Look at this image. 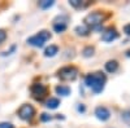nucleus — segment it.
I'll return each instance as SVG.
<instances>
[{
	"mask_svg": "<svg viewBox=\"0 0 130 128\" xmlns=\"http://www.w3.org/2000/svg\"><path fill=\"white\" fill-rule=\"evenodd\" d=\"M86 84L95 92L99 93L103 91L104 88V83H105V75L103 72H95V74H90V75L86 76L85 79Z\"/></svg>",
	"mask_w": 130,
	"mask_h": 128,
	"instance_id": "f257e3e1",
	"label": "nucleus"
},
{
	"mask_svg": "<svg viewBox=\"0 0 130 128\" xmlns=\"http://www.w3.org/2000/svg\"><path fill=\"white\" fill-rule=\"evenodd\" d=\"M78 75V70L73 66H65L59 70V78L62 80H74Z\"/></svg>",
	"mask_w": 130,
	"mask_h": 128,
	"instance_id": "20e7f679",
	"label": "nucleus"
},
{
	"mask_svg": "<svg viewBox=\"0 0 130 128\" xmlns=\"http://www.w3.org/2000/svg\"><path fill=\"white\" fill-rule=\"evenodd\" d=\"M78 111H85V106H83V105L78 106Z\"/></svg>",
	"mask_w": 130,
	"mask_h": 128,
	"instance_id": "4be33fe9",
	"label": "nucleus"
},
{
	"mask_svg": "<svg viewBox=\"0 0 130 128\" xmlns=\"http://www.w3.org/2000/svg\"><path fill=\"white\" fill-rule=\"evenodd\" d=\"M0 128H13L10 123H0Z\"/></svg>",
	"mask_w": 130,
	"mask_h": 128,
	"instance_id": "aec40b11",
	"label": "nucleus"
},
{
	"mask_svg": "<svg viewBox=\"0 0 130 128\" xmlns=\"http://www.w3.org/2000/svg\"><path fill=\"white\" fill-rule=\"evenodd\" d=\"M95 115L98 116V119H100V120H108L111 114H109V110H108L107 108L99 106V108L95 109Z\"/></svg>",
	"mask_w": 130,
	"mask_h": 128,
	"instance_id": "0eeeda50",
	"label": "nucleus"
},
{
	"mask_svg": "<svg viewBox=\"0 0 130 128\" xmlns=\"http://www.w3.org/2000/svg\"><path fill=\"white\" fill-rule=\"evenodd\" d=\"M59 105H60L59 98H50V100L46 102V106H47L48 109H56Z\"/></svg>",
	"mask_w": 130,
	"mask_h": 128,
	"instance_id": "f8f14e48",
	"label": "nucleus"
},
{
	"mask_svg": "<svg viewBox=\"0 0 130 128\" xmlns=\"http://www.w3.org/2000/svg\"><path fill=\"white\" fill-rule=\"evenodd\" d=\"M57 52H59V48H57L56 45H50V47L44 50V56H46V57H52V56H55Z\"/></svg>",
	"mask_w": 130,
	"mask_h": 128,
	"instance_id": "9d476101",
	"label": "nucleus"
},
{
	"mask_svg": "<svg viewBox=\"0 0 130 128\" xmlns=\"http://www.w3.org/2000/svg\"><path fill=\"white\" fill-rule=\"evenodd\" d=\"M117 38H118V34H117V31L113 30V29H108L105 33L103 34V36H102V39H103L104 41H107V43L113 41V40H116Z\"/></svg>",
	"mask_w": 130,
	"mask_h": 128,
	"instance_id": "6e6552de",
	"label": "nucleus"
},
{
	"mask_svg": "<svg viewBox=\"0 0 130 128\" xmlns=\"http://www.w3.org/2000/svg\"><path fill=\"white\" fill-rule=\"evenodd\" d=\"M124 31H125L126 35H130V23H127V25L124 27Z\"/></svg>",
	"mask_w": 130,
	"mask_h": 128,
	"instance_id": "412c9836",
	"label": "nucleus"
},
{
	"mask_svg": "<svg viewBox=\"0 0 130 128\" xmlns=\"http://www.w3.org/2000/svg\"><path fill=\"white\" fill-rule=\"evenodd\" d=\"M5 38H7V33L4 30H0V43H3L5 40Z\"/></svg>",
	"mask_w": 130,
	"mask_h": 128,
	"instance_id": "6ab92c4d",
	"label": "nucleus"
},
{
	"mask_svg": "<svg viewBox=\"0 0 130 128\" xmlns=\"http://www.w3.org/2000/svg\"><path fill=\"white\" fill-rule=\"evenodd\" d=\"M51 119V115H48V114H42V116H40V120L42 122H47V120H50Z\"/></svg>",
	"mask_w": 130,
	"mask_h": 128,
	"instance_id": "a211bd4d",
	"label": "nucleus"
},
{
	"mask_svg": "<svg viewBox=\"0 0 130 128\" xmlns=\"http://www.w3.org/2000/svg\"><path fill=\"white\" fill-rule=\"evenodd\" d=\"M75 31H77V34H79V35H87V34L90 33V30H89V27L86 26V25L78 26L77 29H75Z\"/></svg>",
	"mask_w": 130,
	"mask_h": 128,
	"instance_id": "4468645a",
	"label": "nucleus"
},
{
	"mask_svg": "<svg viewBox=\"0 0 130 128\" xmlns=\"http://www.w3.org/2000/svg\"><path fill=\"white\" fill-rule=\"evenodd\" d=\"M31 93L34 94L35 98H42L46 94V87L43 84H32L31 85Z\"/></svg>",
	"mask_w": 130,
	"mask_h": 128,
	"instance_id": "423d86ee",
	"label": "nucleus"
},
{
	"mask_svg": "<svg viewBox=\"0 0 130 128\" xmlns=\"http://www.w3.org/2000/svg\"><path fill=\"white\" fill-rule=\"evenodd\" d=\"M51 38V34L48 33V31H46V30H43V31H40V33H38V34H35L34 36H31V38H29L27 39V43L30 45H32V47H43V44L48 40Z\"/></svg>",
	"mask_w": 130,
	"mask_h": 128,
	"instance_id": "7ed1b4c3",
	"label": "nucleus"
},
{
	"mask_svg": "<svg viewBox=\"0 0 130 128\" xmlns=\"http://www.w3.org/2000/svg\"><path fill=\"white\" fill-rule=\"evenodd\" d=\"M53 29H55L56 33H62V31L67 30V22H64V21H61V22H56L55 25H53Z\"/></svg>",
	"mask_w": 130,
	"mask_h": 128,
	"instance_id": "ddd939ff",
	"label": "nucleus"
},
{
	"mask_svg": "<svg viewBox=\"0 0 130 128\" xmlns=\"http://www.w3.org/2000/svg\"><path fill=\"white\" fill-rule=\"evenodd\" d=\"M53 5V2L52 0H43V2H39V7L43 8V9H46V8H50Z\"/></svg>",
	"mask_w": 130,
	"mask_h": 128,
	"instance_id": "2eb2a0df",
	"label": "nucleus"
},
{
	"mask_svg": "<svg viewBox=\"0 0 130 128\" xmlns=\"http://www.w3.org/2000/svg\"><path fill=\"white\" fill-rule=\"evenodd\" d=\"M92 55H94V48L87 47V48L83 49V56H85V57H90V56H92Z\"/></svg>",
	"mask_w": 130,
	"mask_h": 128,
	"instance_id": "dca6fc26",
	"label": "nucleus"
},
{
	"mask_svg": "<svg viewBox=\"0 0 130 128\" xmlns=\"http://www.w3.org/2000/svg\"><path fill=\"white\" fill-rule=\"evenodd\" d=\"M56 92L60 96H68L70 93V88L67 85H59V87H56Z\"/></svg>",
	"mask_w": 130,
	"mask_h": 128,
	"instance_id": "9b49d317",
	"label": "nucleus"
},
{
	"mask_svg": "<svg viewBox=\"0 0 130 128\" xmlns=\"http://www.w3.org/2000/svg\"><path fill=\"white\" fill-rule=\"evenodd\" d=\"M105 18V16L100 12H92L90 13L87 17L85 18V22H86V26H91V29H95V30H100V25L103 22V19Z\"/></svg>",
	"mask_w": 130,
	"mask_h": 128,
	"instance_id": "f03ea898",
	"label": "nucleus"
},
{
	"mask_svg": "<svg viewBox=\"0 0 130 128\" xmlns=\"http://www.w3.org/2000/svg\"><path fill=\"white\" fill-rule=\"evenodd\" d=\"M117 69H118L117 61H108V62L105 63V70H107L108 72H115Z\"/></svg>",
	"mask_w": 130,
	"mask_h": 128,
	"instance_id": "1a4fd4ad",
	"label": "nucleus"
},
{
	"mask_svg": "<svg viewBox=\"0 0 130 128\" xmlns=\"http://www.w3.org/2000/svg\"><path fill=\"white\" fill-rule=\"evenodd\" d=\"M34 114H35V110H34V108H32L31 105H22L20 108V110H18L20 118L24 119V120L31 119L32 116H34Z\"/></svg>",
	"mask_w": 130,
	"mask_h": 128,
	"instance_id": "39448f33",
	"label": "nucleus"
},
{
	"mask_svg": "<svg viewBox=\"0 0 130 128\" xmlns=\"http://www.w3.org/2000/svg\"><path fill=\"white\" fill-rule=\"evenodd\" d=\"M70 5L74 7V8H81L82 7V2H79V0H70Z\"/></svg>",
	"mask_w": 130,
	"mask_h": 128,
	"instance_id": "f3484780",
	"label": "nucleus"
}]
</instances>
